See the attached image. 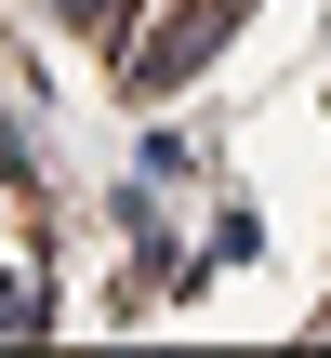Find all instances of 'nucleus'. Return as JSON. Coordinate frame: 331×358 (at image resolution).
I'll use <instances>...</instances> for the list:
<instances>
[{
	"label": "nucleus",
	"instance_id": "nucleus-1",
	"mask_svg": "<svg viewBox=\"0 0 331 358\" xmlns=\"http://www.w3.org/2000/svg\"><path fill=\"white\" fill-rule=\"evenodd\" d=\"M239 13H252V0H172V27L133 53V93H186V80L226 53V27H239Z\"/></svg>",
	"mask_w": 331,
	"mask_h": 358
},
{
	"label": "nucleus",
	"instance_id": "nucleus-2",
	"mask_svg": "<svg viewBox=\"0 0 331 358\" xmlns=\"http://www.w3.org/2000/svg\"><path fill=\"white\" fill-rule=\"evenodd\" d=\"M40 319H53V292H40L27 266H0V332H40Z\"/></svg>",
	"mask_w": 331,
	"mask_h": 358
},
{
	"label": "nucleus",
	"instance_id": "nucleus-3",
	"mask_svg": "<svg viewBox=\"0 0 331 358\" xmlns=\"http://www.w3.org/2000/svg\"><path fill=\"white\" fill-rule=\"evenodd\" d=\"M53 13H66V27H80V40H106V27H119V13H133V0H53Z\"/></svg>",
	"mask_w": 331,
	"mask_h": 358
}]
</instances>
